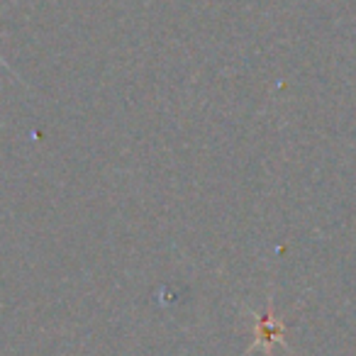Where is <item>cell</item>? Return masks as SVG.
<instances>
[{
  "label": "cell",
  "mask_w": 356,
  "mask_h": 356,
  "mask_svg": "<svg viewBox=\"0 0 356 356\" xmlns=\"http://www.w3.org/2000/svg\"><path fill=\"white\" fill-rule=\"evenodd\" d=\"M286 334V325L273 315V302H268L266 315L257 317V327H254V344L249 351H264V354H271L276 344H286L283 339Z\"/></svg>",
  "instance_id": "6da1fadb"
},
{
  "label": "cell",
  "mask_w": 356,
  "mask_h": 356,
  "mask_svg": "<svg viewBox=\"0 0 356 356\" xmlns=\"http://www.w3.org/2000/svg\"><path fill=\"white\" fill-rule=\"evenodd\" d=\"M0 66H3V69H6V71H10V74H13V69H10V66H8V61L3 59V56H0ZM13 76H15V74H13Z\"/></svg>",
  "instance_id": "7a4b0ae2"
}]
</instances>
